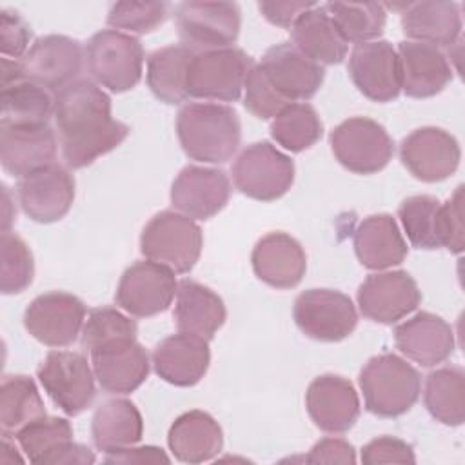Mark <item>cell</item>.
I'll return each mask as SVG.
<instances>
[{"label": "cell", "instance_id": "cell-47", "mask_svg": "<svg viewBox=\"0 0 465 465\" xmlns=\"http://www.w3.org/2000/svg\"><path fill=\"white\" fill-rule=\"evenodd\" d=\"M463 185L440 207V238L441 247L460 254L463 251Z\"/></svg>", "mask_w": 465, "mask_h": 465}, {"label": "cell", "instance_id": "cell-30", "mask_svg": "<svg viewBox=\"0 0 465 465\" xmlns=\"http://www.w3.org/2000/svg\"><path fill=\"white\" fill-rule=\"evenodd\" d=\"M167 443L178 461L203 463L220 454L223 432L209 412L189 411L173 421Z\"/></svg>", "mask_w": 465, "mask_h": 465}, {"label": "cell", "instance_id": "cell-24", "mask_svg": "<svg viewBox=\"0 0 465 465\" xmlns=\"http://www.w3.org/2000/svg\"><path fill=\"white\" fill-rule=\"evenodd\" d=\"M209 340L178 332L163 338L153 351L154 372L176 387L196 385L211 363Z\"/></svg>", "mask_w": 465, "mask_h": 465}, {"label": "cell", "instance_id": "cell-11", "mask_svg": "<svg viewBox=\"0 0 465 465\" xmlns=\"http://www.w3.org/2000/svg\"><path fill=\"white\" fill-rule=\"evenodd\" d=\"M298 329L318 341H340L352 334L358 312L352 300L334 289H307L292 307Z\"/></svg>", "mask_w": 465, "mask_h": 465}, {"label": "cell", "instance_id": "cell-25", "mask_svg": "<svg viewBox=\"0 0 465 465\" xmlns=\"http://www.w3.org/2000/svg\"><path fill=\"white\" fill-rule=\"evenodd\" d=\"M394 343L421 367H436L454 352V332L441 316L421 311L394 329Z\"/></svg>", "mask_w": 465, "mask_h": 465}, {"label": "cell", "instance_id": "cell-44", "mask_svg": "<svg viewBox=\"0 0 465 465\" xmlns=\"http://www.w3.org/2000/svg\"><path fill=\"white\" fill-rule=\"evenodd\" d=\"M169 16L165 2H116L107 13V25L114 31L145 35L160 27Z\"/></svg>", "mask_w": 465, "mask_h": 465}, {"label": "cell", "instance_id": "cell-50", "mask_svg": "<svg viewBox=\"0 0 465 465\" xmlns=\"http://www.w3.org/2000/svg\"><path fill=\"white\" fill-rule=\"evenodd\" d=\"M312 5V2H260L258 9L272 25L291 29L294 22Z\"/></svg>", "mask_w": 465, "mask_h": 465}, {"label": "cell", "instance_id": "cell-19", "mask_svg": "<svg viewBox=\"0 0 465 465\" xmlns=\"http://www.w3.org/2000/svg\"><path fill=\"white\" fill-rule=\"evenodd\" d=\"M82 60L84 51L78 40L64 35H47L35 40L22 62L29 80L58 93L76 82Z\"/></svg>", "mask_w": 465, "mask_h": 465}, {"label": "cell", "instance_id": "cell-38", "mask_svg": "<svg viewBox=\"0 0 465 465\" xmlns=\"http://www.w3.org/2000/svg\"><path fill=\"white\" fill-rule=\"evenodd\" d=\"M323 9L347 44L372 42L385 29L387 11L378 2H329Z\"/></svg>", "mask_w": 465, "mask_h": 465}, {"label": "cell", "instance_id": "cell-8", "mask_svg": "<svg viewBox=\"0 0 465 465\" xmlns=\"http://www.w3.org/2000/svg\"><path fill=\"white\" fill-rule=\"evenodd\" d=\"M334 158L356 174L381 171L394 154V142L385 127L365 116L343 120L329 136Z\"/></svg>", "mask_w": 465, "mask_h": 465}, {"label": "cell", "instance_id": "cell-51", "mask_svg": "<svg viewBox=\"0 0 465 465\" xmlns=\"http://www.w3.org/2000/svg\"><path fill=\"white\" fill-rule=\"evenodd\" d=\"M104 461L105 463H124V465H129V463L143 465V463H169L171 460L160 447H154V445L134 447V445H131V447L113 450V452H105Z\"/></svg>", "mask_w": 465, "mask_h": 465}, {"label": "cell", "instance_id": "cell-18", "mask_svg": "<svg viewBox=\"0 0 465 465\" xmlns=\"http://www.w3.org/2000/svg\"><path fill=\"white\" fill-rule=\"evenodd\" d=\"M89 354L94 378L109 394H129L149 376V354L136 338L109 341L93 349Z\"/></svg>", "mask_w": 465, "mask_h": 465}, {"label": "cell", "instance_id": "cell-42", "mask_svg": "<svg viewBox=\"0 0 465 465\" xmlns=\"http://www.w3.org/2000/svg\"><path fill=\"white\" fill-rule=\"evenodd\" d=\"M35 276V262L29 245L11 231L0 236V289L4 294L25 291Z\"/></svg>", "mask_w": 465, "mask_h": 465}, {"label": "cell", "instance_id": "cell-52", "mask_svg": "<svg viewBox=\"0 0 465 465\" xmlns=\"http://www.w3.org/2000/svg\"><path fill=\"white\" fill-rule=\"evenodd\" d=\"M4 203H5V211L11 207V202H9V191H7V187H4ZM13 214H7V213H4V220H2V223H4V231H7L9 229V225L13 223Z\"/></svg>", "mask_w": 465, "mask_h": 465}, {"label": "cell", "instance_id": "cell-46", "mask_svg": "<svg viewBox=\"0 0 465 465\" xmlns=\"http://www.w3.org/2000/svg\"><path fill=\"white\" fill-rule=\"evenodd\" d=\"M31 27L25 20L11 9L0 11V51L4 58L20 60L29 51Z\"/></svg>", "mask_w": 465, "mask_h": 465}, {"label": "cell", "instance_id": "cell-4", "mask_svg": "<svg viewBox=\"0 0 465 465\" xmlns=\"http://www.w3.org/2000/svg\"><path fill=\"white\" fill-rule=\"evenodd\" d=\"M203 234L198 223L174 211L154 214L140 236V251L147 260L158 262L174 272H189L202 252Z\"/></svg>", "mask_w": 465, "mask_h": 465}, {"label": "cell", "instance_id": "cell-5", "mask_svg": "<svg viewBox=\"0 0 465 465\" xmlns=\"http://www.w3.org/2000/svg\"><path fill=\"white\" fill-rule=\"evenodd\" d=\"M85 64L96 84L113 93H124L142 78L143 47L133 35L104 29L89 38Z\"/></svg>", "mask_w": 465, "mask_h": 465}, {"label": "cell", "instance_id": "cell-35", "mask_svg": "<svg viewBox=\"0 0 465 465\" xmlns=\"http://www.w3.org/2000/svg\"><path fill=\"white\" fill-rule=\"evenodd\" d=\"M0 125H49L54 116V98L51 91L25 78L0 91Z\"/></svg>", "mask_w": 465, "mask_h": 465}, {"label": "cell", "instance_id": "cell-2", "mask_svg": "<svg viewBox=\"0 0 465 465\" xmlns=\"http://www.w3.org/2000/svg\"><path fill=\"white\" fill-rule=\"evenodd\" d=\"M176 133L183 153L202 163H225L238 151L242 124L223 104L189 102L176 114Z\"/></svg>", "mask_w": 465, "mask_h": 465}, {"label": "cell", "instance_id": "cell-36", "mask_svg": "<svg viewBox=\"0 0 465 465\" xmlns=\"http://www.w3.org/2000/svg\"><path fill=\"white\" fill-rule=\"evenodd\" d=\"M423 401L440 423L461 425L465 420V371L460 365H447L429 372Z\"/></svg>", "mask_w": 465, "mask_h": 465}, {"label": "cell", "instance_id": "cell-7", "mask_svg": "<svg viewBox=\"0 0 465 465\" xmlns=\"http://www.w3.org/2000/svg\"><path fill=\"white\" fill-rule=\"evenodd\" d=\"M234 187L258 202L282 198L294 182L292 160L269 142L247 145L232 163Z\"/></svg>", "mask_w": 465, "mask_h": 465}, {"label": "cell", "instance_id": "cell-39", "mask_svg": "<svg viewBox=\"0 0 465 465\" xmlns=\"http://www.w3.org/2000/svg\"><path fill=\"white\" fill-rule=\"evenodd\" d=\"M323 134L316 109L305 102H292L283 107L271 122V136L291 153L312 147Z\"/></svg>", "mask_w": 465, "mask_h": 465}, {"label": "cell", "instance_id": "cell-9", "mask_svg": "<svg viewBox=\"0 0 465 465\" xmlns=\"http://www.w3.org/2000/svg\"><path fill=\"white\" fill-rule=\"evenodd\" d=\"M38 381L67 416H76L96 396L94 371L82 352L51 351L36 369Z\"/></svg>", "mask_w": 465, "mask_h": 465}, {"label": "cell", "instance_id": "cell-20", "mask_svg": "<svg viewBox=\"0 0 465 465\" xmlns=\"http://www.w3.org/2000/svg\"><path fill=\"white\" fill-rule=\"evenodd\" d=\"M231 182L222 169L187 165L173 182L171 203L182 214L209 220L229 202Z\"/></svg>", "mask_w": 465, "mask_h": 465}, {"label": "cell", "instance_id": "cell-32", "mask_svg": "<svg viewBox=\"0 0 465 465\" xmlns=\"http://www.w3.org/2000/svg\"><path fill=\"white\" fill-rule=\"evenodd\" d=\"M292 45L309 60L323 65H334L347 56V42L336 29L323 5H312L291 27Z\"/></svg>", "mask_w": 465, "mask_h": 465}, {"label": "cell", "instance_id": "cell-29", "mask_svg": "<svg viewBox=\"0 0 465 465\" xmlns=\"http://www.w3.org/2000/svg\"><path fill=\"white\" fill-rule=\"evenodd\" d=\"M354 252L372 271L400 265L407 256V242L391 214H371L354 231Z\"/></svg>", "mask_w": 465, "mask_h": 465}, {"label": "cell", "instance_id": "cell-13", "mask_svg": "<svg viewBox=\"0 0 465 465\" xmlns=\"http://www.w3.org/2000/svg\"><path fill=\"white\" fill-rule=\"evenodd\" d=\"M85 303L64 291L36 296L24 312L25 331L47 347L71 345L85 323Z\"/></svg>", "mask_w": 465, "mask_h": 465}, {"label": "cell", "instance_id": "cell-43", "mask_svg": "<svg viewBox=\"0 0 465 465\" xmlns=\"http://www.w3.org/2000/svg\"><path fill=\"white\" fill-rule=\"evenodd\" d=\"M138 325L114 307H98L89 311L82 327V347L89 352L114 340L136 338Z\"/></svg>", "mask_w": 465, "mask_h": 465}, {"label": "cell", "instance_id": "cell-3", "mask_svg": "<svg viewBox=\"0 0 465 465\" xmlns=\"http://www.w3.org/2000/svg\"><path fill=\"white\" fill-rule=\"evenodd\" d=\"M365 409L381 418L405 414L420 398V372L403 358L383 352L372 356L360 372Z\"/></svg>", "mask_w": 465, "mask_h": 465}, {"label": "cell", "instance_id": "cell-14", "mask_svg": "<svg viewBox=\"0 0 465 465\" xmlns=\"http://www.w3.org/2000/svg\"><path fill=\"white\" fill-rule=\"evenodd\" d=\"M421 302L418 283L407 271L369 274L358 289V305L365 318L376 323H396Z\"/></svg>", "mask_w": 465, "mask_h": 465}, {"label": "cell", "instance_id": "cell-26", "mask_svg": "<svg viewBox=\"0 0 465 465\" xmlns=\"http://www.w3.org/2000/svg\"><path fill=\"white\" fill-rule=\"evenodd\" d=\"M401 89L411 98H429L441 93L452 80V65L440 47L403 40L398 44Z\"/></svg>", "mask_w": 465, "mask_h": 465}, {"label": "cell", "instance_id": "cell-16", "mask_svg": "<svg viewBox=\"0 0 465 465\" xmlns=\"http://www.w3.org/2000/svg\"><path fill=\"white\" fill-rule=\"evenodd\" d=\"M458 140L440 127H421L401 140L400 160L421 182L447 180L460 165Z\"/></svg>", "mask_w": 465, "mask_h": 465}, {"label": "cell", "instance_id": "cell-27", "mask_svg": "<svg viewBox=\"0 0 465 465\" xmlns=\"http://www.w3.org/2000/svg\"><path fill=\"white\" fill-rule=\"evenodd\" d=\"M254 274L271 287H296L307 271L302 243L287 232H269L260 238L251 254Z\"/></svg>", "mask_w": 465, "mask_h": 465}, {"label": "cell", "instance_id": "cell-15", "mask_svg": "<svg viewBox=\"0 0 465 465\" xmlns=\"http://www.w3.org/2000/svg\"><path fill=\"white\" fill-rule=\"evenodd\" d=\"M347 69L358 91L372 102H391L401 91L400 58L387 40L356 44Z\"/></svg>", "mask_w": 465, "mask_h": 465}, {"label": "cell", "instance_id": "cell-49", "mask_svg": "<svg viewBox=\"0 0 465 465\" xmlns=\"http://www.w3.org/2000/svg\"><path fill=\"white\" fill-rule=\"evenodd\" d=\"M307 463H354V447L341 438H323L312 445L309 450Z\"/></svg>", "mask_w": 465, "mask_h": 465}, {"label": "cell", "instance_id": "cell-34", "mask_svg": "<svg viewBox=\"0 0 465 465\" xmlns=\"http://www.w3.org/2000/svg\"><path fill=\"white\" fill-rule=\"evenodd\" d=\"M194 51L183 44L156 49L147 58L145 80L151 93L165 104H180L187 98V69Z\"/></svg>", "mask_w": 465, "mask_h": 465}, {"label": "cell", "instance_id": "cell-28", "mask_svg": "<svg viewBox=\"0 0 465 465\" xmlns=\"http://www.w3.org/2000/svg\"><path fill=\"white\" fill-rule=\"evenodd\" d=\"M401 31L412 42L450 47L461 33V15L456 2L421 0L403 4Z\"/></svg>", "mask_w": 465, "mask_h": 465}, {"label": "cell", "instance_id": "cell-1", "mask_svg": "<svg viewBox=\"0 0 465 465\" xmlns=\"http://www.w3.org/2000/svg\"><path fill=\"white\" fill-rule=\"evenodd\" d=\"M54 122L62 158L71 169L93 163L129 134V127L111 116L109 94L85 78L56 93Z\"/></svg>", "mask_w": 465, "mask_h": 465}, {"label": "cell", "instance_id": "cell-23", "mask_svg": "<svg viewBox=\"0 0 465 465\" xmlns=\"http://www.w3.org/2000/svg\"><path fill=\"white\" fill-rule=\"evenodd\" d=\"M56 147V134L49 125H0V162L15 178L54 163Z\"/></svg>", "mask_w": 465, "mask_h": 465}, {"label": "cell", "instance_id": "cell-21", "mask_svg": "<svg viewBox=\"0 0 465 465\" xmlns=\"http://www.w3.org/2000/svg\"><path fill=\"white\" fill-rule=\"evenodd\" d=\"M305 407L314 425L331 434L347 432L360 416V398L354 385L336 374H322L309 383Z\"/></svg>", "mask_w": 465, "mask_h": 465}, {"label": "cell", "instance_id": "cell-40", "mask_svg": "<svg viewBox=\"0 0 465 465\" xmlns=\"http://www.w3.org/2000/svg\"><path fill=\"white\" fill-rule=\"evenodd\" d=\"M440 207L441 202L429 194L405 198L398 207V218L407 232L409 242L418 249L441 247L440 238Z\"/></svg>", "mask_w": 465, "mask_h": 465}, {"label": "cell", "instance_id": "cell-10", "mask_svg": "<svg viewBox=\"0 0 465 465\" xmlns=\"http://www.w3.org/2000/svg\"><path fill=\"white\" fill-rule=\"evenodd\" d=\"M174 20L180 40L194 53L232 47L242 25L234 2H182Z\"/></svg>", "mask_w": 465, "mask_h": 465}, {"label": "cell", "instance_id": "cell-37", "mask_svg": "<svg viewBox=\"0 0 465 465\" xmlns=\"http://www.w3.org/2000/svg\"><path fill=\"white\" fill-rule=\"evenodd\" d=\"M42 416H45V405L36 383L24 374L4 376L0 385L2 434L15 436L20 429Z\"/></svg>", "mask_w": 465, "mask_h": 465}, {"label": "cell", "instance_id": "cell-6", "mask_svg": "<svg viewBox=\"0 0 465 465\" xmlns=\"http://www.w3.org/2000/svg\"><path fill=\"white\" fill-rule=\"evenodd\" d=\"M252 58L238 47L198 51L187 69V96L211 102H236L242 96Z\"/></svg>", "mask_w": 465, "mask_h": 465}, {"label": "cell", "instance_id": "cell-33", "mask_svg": "<svg viewBox=\"0 0 465 465\" xmlns=\"http://www.w3.org/2000/svg\"><path fill=\"white\" fill-rule=\"evenodd\" d=\"M142 434L143 420L133 401L113 398L96 407L91 421V436L98 450L113 452L136 445Z\"/></svg>", "mask_w": 465, "mask_h": 465}, {"label": "cell", "instance_id": "cell-12", "mask_svg": "<svg viewBox=\"0 0 465 465\" xmlns=\"http://www.w3.org/2000/svg\"><path fill=\"white\" fill-rule=\"evenodd\" d=\"M178 282L169 267L143 260L127 267L116 287V305L136 318H149L167 311L176 296Z\"/></svg>", "mask_w": 465, "mask_h": 465}, {"label": "cell", "instance_id": "cell-45", "mask_svg": "<svg viewBox=\"0 0 465 465\" xmlns=\"http://www.w3.org/2000/svg\"><path fill=\"white\" fill-rule=\"evenodd\" d=\"M243 89H245V94H243L245 109L262 120L274 118L283 107L291 104L272 87V84L267 80L265 73L262 71L260 64H254L247 73Z\"/></svg>", "mask_w": 465, "mask_h": 465}, {"label": "cell", "instance_id": "cell-48", "mask_svg": "<svg viewBox=\"0 0 465 465\" xmlns=\"http://www.w3.org/2000/svg\"><path fill=\"white\" fill-rule=\"evenodd\" d=\"M361 461L365 465L378 463H414L416 456L412 447L394 436H380L371 440L361 449Z\"/></svg>", "mask_w": 465, "mask_h": 465}, {"label": "cell", "instance_id": "cell-22", "mask_svg": "<svg viewBox=\"0 0 465 465\" xmlns=\"http://www.w3.org/2000/svg\"><path fill=\"white\" fill-rule=\"evenodd\" d=\"M260 67L272 87L291 104L312 98L325 78L323 67L302 54L291 42L269 47Z\"/></svg>", "mask_w": 465, "mask_h": 465}, {"label": "cell", "instance_id": "cell-17", "mask_svg": "<svg viewBox=\"0 0 465 465\" xmlns=\"http://www.w3.org/2000/svg\"><path fill=\"white\" fill-rule=\"evenodd\" d=\"M22 211L38 223L62 220L74 200V178L58 165L51 163L20 178L16 185Z\"/></svg>", "mask_w": 465, "mask_h": 465}, {"label": "cell", "instance_id": "cell-31", "mask_svg": "<svg viewBox=\"0 0 465 465\" xmlns=\"http://www.w3.org/2000/svg\"><path fill=\"white\" fill-rule=\"evenodd\" d=\"M173 316L180 332L211 340L225 323L227 311L214 291L185 278L178 283Z\"/></svg>", "mask_w": 465, "mask_h": 465}, {"label": "cell", "instance_id": "cell-41", "mask_svg": "<svg viewBox=\"0 0 465 465\" xmlns=\"http://www.w3.org/2000/svg\"><path fill=\"white\" fill-rule=\"evenodd\" d=\"M33 463H49L51 456L73 441V427L65 418L42 416L13 436Z\"/></svg>", "mask_w": 465, "mask_h": 465}]
</instances>
